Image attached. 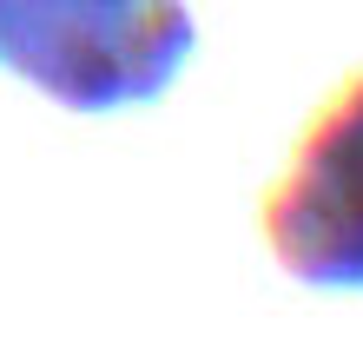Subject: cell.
<instances>
[{
	"instance_id": "obj_1",
	"label": "cell",
	"mask_w": 363,
	"mask_h": 363,
	"mask_svg": "<svg viewBox=\"0 0 363 363\" xmlns=\"http://www.w3.org/2000/svg\"><path fill=\"white\" fill-rule=\"evenodd\" d=\"M191 47L185 0H0V60L67 113L159 99Z\"/></svg>"
},
{
	"instance_id": "obj_2",
	"label": "cell",
	"mask_w": 363,
	"mask_h": 363,
	"mask_svg": "<svg viewBox=\"0 0 363 363\" xmlns=\"http://www.w3.org/2000/svg\"><path fill=\"white\" fill-rule=\"evenodd\" d=\"M264 245L297 284L363 291V73H350L297 133L264 191Z\"/></svg>"
}]
</instances>
